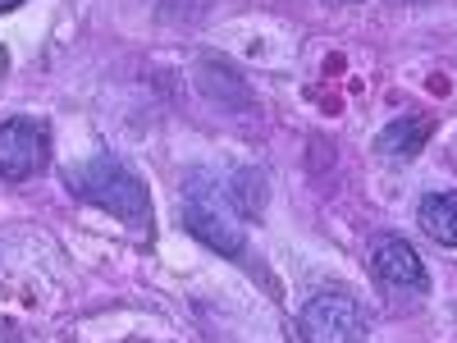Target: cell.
Listing matches in <instances>:
<instances>
[{"instance_id":"6da1fadb","label":"cell","mask_w":457,"mask_h":343,"mask_svg":"<svg viewBox=\"0 0 457 343\" xmlns=\"http://www.w3.org/2000/svg\"><path fill=\"white\" fill-rule=\"evenodd\" d=\"M69 188L79 193L83 202L110 211V215H120L129 224H146L151 215V193H146V183L137 174H129L114 156H96L87 165H79L69 174Z\"/></svg>"},{"instance_id":"7a4b0ae2","label":"cell","mask_w":457,"mask_h":343,"mask_svg":"<svg viewBox=\"0 0 457 343\" xmlns=\"http://www.w3.org/2000/svg\"><path fill=\"white\" fill-rule=\"evenodd\" d=\"M366 334H370L366 307L348 293H320L297 316L302 343H366Z\"/></svg>"},{"instance_id":"3957f363","label":"cell","mask_w":457,"mask_h":343,"mask_svg":"<svg viewBox=\"0 0 457 343\" xmlns=\"http://www.w3.org/2000/svg\"><path fill=\"white\" fill-rule=\"evenodd\" d=\"M51 161V133L28 120V114H14V120L0 124V174L10 183H23L32 174H42Z\"/></svg>"},{"instance_id":"277c9868","label":"cell","mask_w":457,"mask_h":343,"mask_svg":"<svg viewBox=\"0 0 457 343\" xmlns=\"http://www.w3.org/2000/svg\"><path fill=\"white\" fill-rule=\"evenodd\" d=\"M375 275L385 280L389 289H407V293H426L430 289V275H426V265L421 256H416V247L398 234H385V238H375Z\"/></svg>"},{"instance_id":"5b68a950","label":"cell","mask_w":457,"mask_h":343,"mask_svg":"<svg viewBox=\"0 0 457 343\" xmlns=\"http://www.w3.org/2000/svg\"><path fill=\"white\" fill-rule=\"evenodd\" d=\"M183 229H187V234H193L197 243H206L211 252H220V256H243V247H247L243 224H238L234 215H224L220 206L193 202V206L183 211Z\"/></svg>"},{"instance_id":"8992f818","label":"cell","mask_w":457,"mask_h":343,"mask_svg":"<svg viewBox=\"0 0 457 343\" xmlns=\"http://www.w3.org/2000/svg\"><path fill=\"white\" fill-rule=\"evenodd\" d=\"M416 220H421V229H426L435 243L457 247V193H430V197H421Z\"/></svg>"},{"instance_id":"52a82bcc","label":"cell","mask_w":457,"mask_h":343,"mask_svg":"<svg viewBox=\"0 0 457 343\" xmlns=\"http://www.w3.org/2000/svg\"><path fill=\"white\" fill-rule=\"evenodd\" d=\"M435 133V120H426V114H407V120H394L385 133L375 138V146L385 151V156H416V151L426 146V138Z\"/></svg>"},{"instance_id":"ba28073f","label":"cell","mask_w":457,"mask_h":343,"mask_svg":"<svg viewBox=\"0 0 457 343\" xmlns=\"http://www.w3.org/2000/svg\"><path fill=\"white\" fill-rule=\"evenodd\" d=\"M23 0H0V14H10V10H19Z\"/></svg>"}]
</instances>
